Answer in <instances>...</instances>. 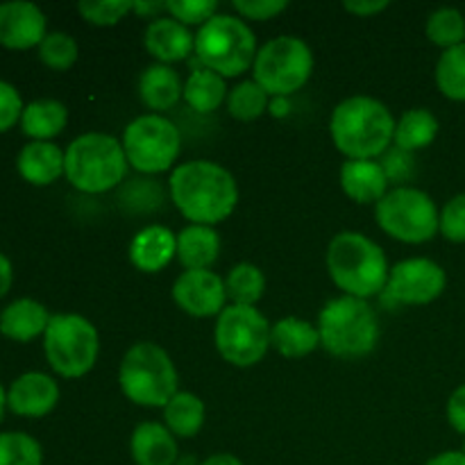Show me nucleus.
<instances>
[{"mask_svg":"<svg viewBox=\"0 0 465 465\" xmlns=\"http://www.w3.org/2000/svg\"><path fill=\"white\" fill-rule=\"evenodd\" d=\"M143 44L157 64H168V66L195 53V35H191L189 27L171 16L150 23Z\"/></svg>","mask_w":465,"mask_h":465,"instance_id":"f3484780","label":"nucleus"},{"mask_svg":"<svg viewBox=\"0 0 465 465\" xmlns=\"http://www.w3.org/2000/svg\"><path fill=\"white\" fill-rule=\"evenodd\" d=\"M39 59L54 71H68L77 62V44L66 32H48L39 45Z\"/></svg>","mask_w":465,"mask_h":465,"instance_id":"f704fd0d","label":"nucleus"},{"mask_svg":"<svg viewBox=\"0 0 465 465\" xmlns=\"http://www.w3.org/2000/svg\"><path fill=\"white\" fill-rule=\"evenodd\" d=\"M343 7L348 9V12L357 14V16H372V14H380L384 12L386 7H389V0H375V3H359V0H348V3H343Z\"/></svg>","mask_w":465,"mask_h":465,"instance_id":"37998d69","label":"nucleus"},{"mask_svg":"<svg viewBox=\"0 0 465 465\" xmlns=\"http://www.w3.org/2000/svg\"><path fill=\"white\" fill-rule=\"evenodd\" d=\"M166 427L175 439H193L204 425V404L189 391H177L175 398L163 407Z\"/></svg>","mask_w":465,"mask_h":465,"instance_id":"cd10ccee","label":"nucleus"},{"mask_svg":"<svg viewBox=\"0 0 465 465\" xmlns=\"http://www.w3.org/2000/svg\"><path fill=\"white\" fill-rule=\"evenodd\" d=\"M232 7H234V12H239L243 18L268 21V18H275L277 14L284 12L289 5H286L284 0H234Z\"/></svg>","mask_w":465,"mask_h":465,"instance_id":"ea45409f","label":"nucleus"},{"mask_svg":"<svg viewBox=\"0 0 465 465\" xmlns=\"http://www.w3.org/2000/svg\"><path fill=\"white\" fill-rule=\"evenodd\" d=\"M12 262H9L7 257H5L3 252H0V298H5L9 291V286H12Z\"/></svg>","mask_w":465,"mask_h":465,"instance_id":"49530a36","label":"nucleus"},{"mask_svg":"<svg viewBox=\"0 0 465 465\" xmlns=\"http://www.w3.org/2000/svg\"><path fill=\"white\" fill-rule=\"evenodd\" d=\"M130 452L136 465H175L180 459L177 439L159 422L136 425L130 440Z\"/></svg>","mask_w":465,"mask_h":465,"instance_id":"aec40b11","label":"nucleus"},{"mask_svg":"<svg viewBox=\"0 0 465 465\" xmlns=\"http://www.w3.org/2000/svg\"><path fill=\"white\" fill-rule=\"evenodd\" d=\"M171 200L191 225H216L232 216L239 203L234 175L209 159L180 163L171 175Z\"/></svg>","mask_w":465,"mask_h":465,"instance_id":"f257e3e1","label":"nucleus"},{"mask_svg":"<svg viewBox=\"0 0 465 465\" xmlns=\"http://www.w3.org/2000/svg\"><path fill=\"white\" fill-rule=\"evenodd\" d=\"M341 186L354 203L377 204L389 193V175L375 159H348L341 168Z\"/></svg>","mask_w":465,"mask_h":465,"instance_id":"a211bd4d","label":"nucleus"},{"mask_svg":"<svg viewBox=\"0 0 465 465\" xmlns=\"http://www.w3.org/2000/svg\"><path fill=\"white\" fill-rule=\"evenodd\" d=\"M427 36L443 50L465 44V16L454 7H440L427 18Z\"/></svg>","mask_w":465,"mask_h":465,"instance_id":"2f4dec72","label":"nucleus"},{"mask_svg":"<svg viewBox=\"0 0 465 465\" xmlns=\"http://www.w3.org/2000/svg\"><path fill=\"white\" fill-rule=\"evenodd\" d=\"M271 112L275 114V116H284V114H289V98H282V95L271 98Z\"/></svg>","mask_w":465,"mask_h":465,"instance_id":"09e8293b","label":"nucleus"},{"mask_svg":"<svg viewBox=\"0 0 465 465\" xmlns=\"http://www.w3.org/2000/svg\"><path fill=\"white\" fill-rule=\"evenodd\" d=\"M184 100L191 109L200 114H209L227 100L225 77L209 68H195L184 84Z\"/></svg>","mask_w":465,"mask_h":465,"instance_id":"c85d7f7f","label":"nucleus"},{"mask_svg":"<svg viewBox=\"0 0 465 465\" xmlns=\"http://www.w3.org/2000/svg\"><path fill=\"white\" fill-rule=\"evenodd\" d=\"M216 0H171L166 3V12L182 25H204L212 16H216Z\"/></svg>","mask_w":465,"mask_h":465,"instance_id":"e433bc0d","label":"nucleus"},{"mask_svg":"<svg viewBox=\"0 0 465 465\" xmlns=\"http://www.w3.org/2000/svg\"><path fill=\"white\" fill-rule=\"evenodd\" d=\"M221 252V236L209 225H189L177 234V259L186 271H212Z\"/></svg>","mask_w":465,"mask_h":465,"instance_id":"b1692460","label":"nucleus"},{"mask_svg":"<svg viewBox=\"0 0 465 465\" xmlns=\"http://www.w3.org/2000/svg\"><path fill=\"white\" fill-rule=\"evenodd\" d=\"M59 386L44 372H25L12 381L7 391V407L16 416L44 418L57 407Z\"/></svg>","mask_w":465,"mask_h":465,"instance_id":"dca6fc26","label":"nucleus"},{"mask_svg":"<svg viewBox=\"0 0 465 465\" xmlns=\"http://www.w3.org/2000/svg\"><path fill=\"white\" fill-rule=\"evenodd\" d=\"M436 84L445 98L465 103V44L443 50L436 64Z\"/></svg>","mask_w":465,"mask_h":465,"instance_id":"7c9ffc66","label":"nucleus"},{"mask_svg":"<svg viewBox=\"0 0 465 465\" xmlns=\"http://www.w3.org/2000/svg\"><path fill=\"white\" fill-rule=\"evenodd\" d=\"M395 118L371 95H352L336 104L330 130L339 153L348 159H375L386 153L395 134Z\"/></svg>","mask_w":465,"mask_h":465,"instance_id":"f03ea898","label":"nucleus"},{"mask_svg":"<svg viewBox=\"0 0 465 465\" xmlns=\"http://www.w3.org/2000/svg\"><path fill=\"white\" fill-rule=\"evenodd\" d=\"M439 232L452 243H465V193L448 200L440 212Z\"/></svg>","mask_w":465,"mask_h":465,"instance_id":"4c0bfd02","label":"nucleus"},{"mask_svg":"<svg viewBox=\"0 0 465 465\" xmlns=\"http://www.w3.org/2000/svg\"><path fill=\"white\" fill-rule=\"evenodd\" d=\"M16 168L30 184L48 186L64 175V153L50 141H32L18 153Z\"/></svg>","mask_w":465,"mask_h":465,"instance_id":"4be33fe9","label":"nucleus"},{"mask_svg":"<svg viewBox=\"0 0 465 465\" xmlns=\"http://www.w3.org/2000/svg\"><path fill=\"white\" fill-rule=\"evenodd\" d=\"M0 465H44L41 445L23 431L0 434Z\"/></svg>","mask_w":465,"mask_h":465,"instance_id":"72a5a7b5","label":"nucleus"},{"mask_svg":"<svg viewBox=\"0 0 465 465\" xmlns=\"http://www.w3.org/2000/svg\"><path fill=\"white\" fill-rule=\"evenodd\" d=\"M132 12H136L143 18H154V21H157L159 14L166 12V3H148V0L139 3V0H136V3L132 5Z\"/></svg>","mask_w":465,"mask_h":465,"instance_id":"c03bdc74","label":"nucleus"},{"mask_svg":"<svg viewBox=\"0 0 465 465\" xmlns=\"http://www.w3.org/2000/svg\"><path fill=\"white\" fill-rule=\"evenodd\" d=\"M132 0H82L77 9L84 21L107 27L125 18L132 12Z\"/></svg>","mask_w":465,"mask_h":465,"instance_id":"c9c22d12","label":"nucleus"},{"mask_svg":"<svg viewBox=\"0 0 465 465\" xmlns=\"http://www.w3.org/2000/svg\"><path fill=\"white\" fill-rule=\"evenodd\" d=\"M68 123V109L64 103L53 98H41L25 104L21 116V127L35 141H48L62 134Z\"/></svg>","mask_w":465,"mask_h":465,"instance_id":"a878e982","label":"nucleus"},{"mask_svg":"<svg viewBox=\"0 0 465 465\" xmlns=\"http://www.w3.org/2000/svg\"><path fill=\"white\" fill-rule=\"evenodd\" d=\"M139 98L153 114L168 112L184 98V84L180 75L168 64H153L141 73L139 80Z\"/></svg>","mask_w":465,"mask_h":465,"instance_id":"412c9836","label":"nucleus"},{"mask_svg":"<svg viewBox=\"0 0 465 465\" xmlns=\"http://www.w3.org/2000/svg\"><path fill=\"white\" fill-rule=\"evenodd\" d=\"M50 318L53 316L44 304L30 298H21L0 313V334L18 341V343H27L39 334H45Z\"/></svg>","mask_w":465,"mask_h":465,"instance_id":"5701e85b","label":"nucleus"},{"mask_svg":"<svg viewBox=\"0 0 465 465\" xmlns=\"http://www.w3.org/2000/svg\"><path fill=\"white\" fill-rule=\"evenodd\" d=\"M23 100L18 91L9 82L0 80V132H7L21 121L23 116Z\"/></svg>","mask_w":465,"mask_h":465,"instance_id":"58836bf2","label":"nucleus"},{"mask_svg":"<svg viewBox=\"0 0 465 465\" xmlns=\"http://www.w3.org/2000/svg\"><path fill=\"white\" fill-rule=\"evenodd\" d=\"M404 163H407V166H411V159H409V153H404V150L395 148L393 153L386 154V159H384V163H381V166H384V171H386V175H389V180H404V177H407L402 173Z\"/></svg>","mask_w":465,"mask_h":465,"instance_id":"79ce46f5","label":"nucleus"},{"mask_svg":"<svg viewBox=\"0 0 465 465\" xmlns=\"http://www.w3.org/2000/svg\"><path fill=\"white\" fill-rule=\"evenodd\" d=\"M200 465H243V461H241V459H236L234 454L223 452V454H213V457L204 459Z\"/></svg>","mask_w":465,"mask_h":465,"instance_id":"de8ad7c7","label":"nucleus"},{"mask_svg":"<svg viewBox=\"0 0 465 465\" xmlns=\"http://www.w3.org/2000/svg\"><path fill=\"white\" fill-rule=\"evenodd\" d=\"M123 150L127 163L143 175H157L177 162L182 136L175 123L162 114H143L123 132Z\"/></svg>","mask_w":465,"mask_h":465,"instance_id":"9b49d317","label":"nucleus"},{"mask_svg":"<svg viewBox=\"0 0 465 465\" xmlns=\"http://www.w3.org/2000/svg\"><path fill=\"white\" fill-rule=\"evenodd\" d=\"M377 225L402 243L420 245L436 236L440 212L430 193L413 186L389 191L375 207Z\"/></svg>","mask_w":465,"mask_h":465,"instance_id":"1a4fd4ad","label":"nucleus"},{"mask_svg":"<svg viewBox=\"0 0 465 465\" xmlns=\"http://www.w3.org/2000/svg\"><path fill=\"white\" fill-rule=\"evenodd\" d=\"M45 16L35 3L14 0L0 5V45L27 50L45 39Z\"/></svg>","mask_w":465,"mask_h":465,"instance_id":"2eb2a0df","label":"nucleus"},{"mask_svg":"<svg viewBox=\"0 0 465 465\" xmlns=\"http://www.w3.org/2000/svg\"><path fill=\"white\" fill-rule=\"evenodd\" d=\"M254 82L271 98H289L302 89L313 71L312 48L298 36H277L262 45L254 59Z\"/></svg>","mask_w":465,"mask_h":465,"instance_id":"9d476101","label":"nucleus"},{"mask_svg":"<svg viewBox=\"0 0 465 465\" xmlns=\"http://www.w3.org/2000/svg\"><path fill=\"white\" fill-rule=\"evenodd\" d=\"M213 341L227 363L250 368L262 361L271 348V325L254 307L230 304L218 316Z\"/></svg>","mask_w":465,"mask_h":465,"instance_id":"f8f14e48","label":"nucleus"},{"mask_svg":"<svg viewBox=\"0 0 465 465\" xmlns=\"http://www.w3.org/2000/svg\"><path fill=\"white\" fill-rule=\"evenodd\" d=\"M448 286V275L431 259H404L389 271V282L384 289V302L395 307H420L443 295Z\"/></svg>","mask_w":465,"mask_h":465,"instance_id":"ddd939ff","label":"nucleus"},{"mask_svg":"<svg viewBox=\"0 0 465 465\" xmlns=\"http://www.w3.org/2000/svg\"><path fill=\"white\" fill-rule=\"evenodd\" d=\"M461 452L465 454V440H463V448H461Z\"/></svg>","mask_w":465,"mask_h":465,"instance_id":"3c124183","label":"nucleus"},{"mask_svg":"<svg viewBox=\"0 0 465 465\" xmlns=\"http://www.w3.org/2000/svg\"><path fill=\"white\" fill-rule=\"evenodd\" d=\"M125 150L112 134H82L64 153V175L82 193H107L125 180Z\"/></svg>","mask_w":465,"mask_h":465,"instance_id":"20e7f679","label":"nucleus"},{"mask_svg":"<svg viewBox=\"0 0 465 465\" xmlns=\"http://www.w3.org/2000/svg\"><path fill=\"white\" fill-rule=\"evenodd\" d=\"M327 271L345 295L368 300L386 289L391 268L375 241L359 232H341L327 248Z\"/></svg>","mask_w":465,"mask_h":465,"instance_id":"7ed1b4c3","label":"nucleus"},{"mask_svg":"<svg viewBox=\"0 0 465 465\" xmlns=\"http://www.w3.org/2000/svg\"><path fill=\"white\" fill-rule=\"evenodd\" d=\"M321 345L339 359H361L375 350L380 322L368 300L341 295L330 300L318 316Z\"/></svg>","mask_w":465,"mask_h":465,"instance_id":"39448f33","label":"nucleus"},{"mask_svg":"<svg viewBox=\"0 0 465 465\" xmlns=\"http://www.w3.org/2000/svg\"><path fill=\"white\" fill-rule=\"evenodd\" d=\"M227 300L239 307H254L263 298L266 291V277L254 263H239L230 271L225 280Z\"/></svg>","mask_w":465,"mask_h":465,"instance_id":"c756f323","label":"nucleus"},{"mask_svg":"<svg viewBox=\"0 0 465 465\" xmlns=\"http://www.w3.org/2000/svg\"><path fill=\"white\" fill-rule=\"evenodd\" d=\"M173 300L193 318L221 316L227 302L225 282L212 271H184L173 284Z\"/></svg>","mask_w":465,"mask_h":465,"instance_id":"4468645a","label":"nucleus"},{"mask_svg":"<svg viewBox=\"0 0 465 465\" xmlns=\"http://www.w3.org/2000/svg\"><path fill=\"white\" fill-rule=\"evenodd\" d=\"M5 407H7V393H5L3 384H0V420H3V413H5Z\"/></svg>","mask_w":465,"mask_h":465,"instance_id":"8fccbe9b","label":"nucleus"},{"mask_svg":"<svg viewBox=\"0 0 465 465\" xmlns=\"http://www.w3.org/2000/svg\"><path fill=\"white\" fill-rule=\"evenodd\" d=\"M448 420L454 431L465 436V384L459 386L448 400Z\"/></svg>","mask_w":465,"mask_h":465,"instance_id":"a19ab883","label":"nucleus"},{"mask_svg":"<svg viewBox=\"0 0 465 465\" xmlns=\"http://www.w3.org/2000/svg\"><path fill=\"white\" fill-rule=\"evenodd\" d=\"M439 134V118L430 109H409L395 125L393 143L404 153H416L434 143Z\"/></svg>","mask_w":465,"mask_h":465,"instance_id":"bb28decb","label":"nucleus"},{"mask_svg":"<svg viewBox=\"0 0 465 465\" xmlns=\"http://www.w3.org/2000/svg\"><path fill=\"white\" fill-rule=\"evenodd\" d=\"M268 100H271V95L252 77V80L236 84L227 94V112L236 121H254V118H259L268 109Z\"/></svg>","mask_w":465,"mask_h":465,"instance_id":"473e14b6","label":"nucleus"},{"mask_svg":"<svg viewBox=\"0 0 465 465\" xmlns=\"http://www.w3.org/2000/svg\"><path fill=\"white\" fill-rule=\"evenodd\" d=\"M257 36L243 18L216 14L195 35V57L203 68L223 77H236L254 66Z\"/></svg>","mask_w":465,"mask_h":465,"instance_id":"423d86ee","label":"nucleus"},{"mask_svg":"<svg viewBox=\"0 0 465 465\" xmlns=\"http://www.w3.org/2000/svg\"><path fill=\"white\" fill-rule=\"evenodd\" d=\"M123 395L139 407H166L177 395V371L166 350L154 343H136L118 368Z\"/></svg>","mask_w":465,"mask_h":465,"instance_id":"0eeeda50","label":"nucleus"},{"mask_svg":"<svg viewBox=\"0 0 465 465\" xmlns=\"http://www.w3.org/2000/svg\"><path fill=\"white\" fill-rule=\"evenodd\" d=\"M271 345L286 359H302L321 345L318 327L300 318H282L271 327Z\"/></svg>","mask_w":465,"mask_h":465,"instance_id":"393cba45","label":"nucleus"},{"mask_svg":"<svg viewBox=\"0 0 465 465\" xmlns=\"http://www.w3.org/2000/svg\"><path fill=\"white\" fill-rule=\"evenodd\" d=\"M177 257V234L163 225H148L130 243V262L143 272H159Z\"/></svg>","mask_w":465,"mask_h":465,"instance_id":"6ab92c4d","label":"nucleus"},{"mask_svg":"<svg viewBox=\"0 0 465 465\" xmlns=\"http://www.w3.org/2000/svg\"><path fill=\"white\" fill-rule=\"evenodd\" d=\"M50 368L66 380L84 377L95 366L100 339L95 327L77 313H54L44 334Z\"/></svg>","mask_w":465,"mask_h":465,"instance_id":"6e6552de","label":"nucleus"},{"mask_svg":"<svg viewBox=\"0 0 465 465\" xmlns=\"http://www.w3.org/2000/svg\"><path fill=\"white\" fill-rule=\"evenodd\" d=\"M425 465H465V454L461 450H450V452H440L431 457Z\"/></svg>","mask_w":465,"mask_h":465,"instance_id":"a18cd8bd","label":"nucleus"}]
</instances>
